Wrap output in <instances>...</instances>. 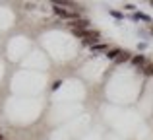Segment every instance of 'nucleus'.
I'll return each mask as SVG.
<instances>
[{
    "label": "nucleus",
    "instance_id": "nucleus-7",
    "mask_svg": "<svg viewBox=\"0 0 153 140\" xmlns=\"http://www.w3.org/2000/svg\"><path fill=\"white\" fill-rule=\"evenodd\" d=\"M0 140H2V132H0Z\"/></svg>",
    "mask_w": 153,
    "mask_h": 140
},
{
    "label": "nucleus",
    "instance_id": "nucleus-3",
    "mask_svg": "<svg viewBox=\"0 0 153 140\" xmlns=\"http://www.w3.org/2000/svg\"><path fill=\"white\" fill-rule=\"evenodd\" d=\"M132 64L142 66V68H144V66H145V56H144V55H136V56H132Z\"/></svg>",
    "mask_w": 153,
    "mask_h": 140
},
{
    "label": "nucleus",
    "instance_id": "nucleus-4",
    "mask_svg": "<svg viewBox=\"0 0 153 140\" xmlns=\"http://www.w3.org/2000/svg\"><path fill=\"white\" fill-rule=\"evenodd\" d=\"M91 53H109V47L103 45V43H97V45L91 47Z\"/></svg>",
    "mask_w": 153,
    "mask_h": 140
},
{
    "label": "nucleus",
    "instance_id": "nucleus-5",
    "mask_svg": "<svg viewBox=\"0 0 153 140\" xmlns=\"http://www.w3.org/2000/svg\"><path fill=\"white\" fill-rule=\"evenodd\" d=\"M132 19H142V22H147V23H151V18L149 16H145V14H142V12H138V14H132Z\"/></svg>",
    "mask_w": 153,
    "mask_h": 140
},
{
    "label": "nucleus",
    "instance_id": "nucleus-1",
    "mask_svg": "<svg viewBox=\"0 0 153 140\" xmlns=\"http://www.w3.org/2000/svg\"><path fill=\"white\" fill-rule=\"evenodd\" d=\"M52 12H54L56 16H60V18L68 19V22H76V19H79L78 12H74V10H64V8H60V4H52Z\"/></svg>",
    "mask_w": 153,
    "mask_h": 140
},
{
    "label": "nucleus",
    "instance_id": "nucleus-6",
    "mask_svg": "<svg viewBox=\"0 0 153 140\" xmlns=\"http://www.w3.org/2000/svg\"><path fill=\"white\" fill-rule=\"evenodd\" d=\"M109 14H111L112 18H116V19H122V14L120 12H116V10H109Z\"/></svg>",
    "mask_w": 153,
    "mask_h": 140
},
{
    "label": "nucleus",
    "instance_id": "nucleus-2",
    "mask_svg": "<svg viewBox=\"0 0 153 140\" xmlns=\"http://www.w3.org/2000/svg\"><path fill=\"white\" fill-rule=\"evenodd\" d=\"M70 27H72V31H84V29L89 27V22L85 18H79L76 22H70Z\"/></svg>",
    "mask_w": 153,
    "mask_h": 140
}]
</instances>
